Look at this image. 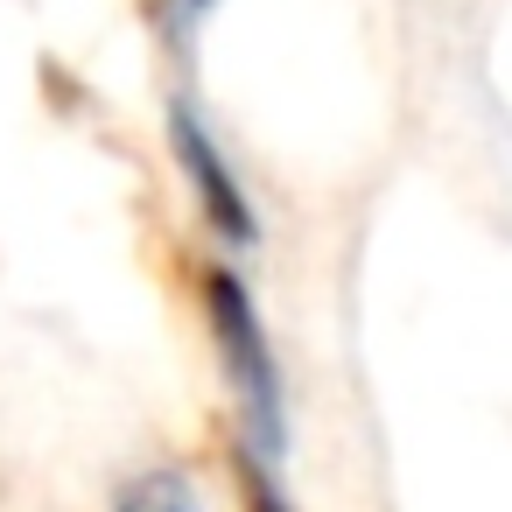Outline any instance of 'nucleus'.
Instances as JSON below:
<instances>
[{
    "instance_id": "obj_1",
    "label": "nucleus",
    "mask_w": 512,
    "mask_h": 512,
    "mask_svg": "<svg viewBox=\"0 0 512 512\" xmlns=\"http://www.w3.org/2000/svg\"><path fill=\"white\" fill-rule=\"evenodd\" d=\"M204 323H211L218 372H225V393H232V414H239V442H246L253 456L281 463V449H288L281 358H274V337H267V323H260L253 288H246L232 267H204Z\"/></svg>"
},
{
    "instance_id": "obj_2",
    "label": "nucleus",
    "mask_w": 512,
    "mask_h": 512,
    "mask_svg": "<svg viewBox=\"0 0 512 512\" xmlns=\"http://www.w3.org/2000/svg\"><path fill=\"white\" fill-rule=\"evenodd\" d=\"M169 155H176V176L190 183V204L197 218L211 225V239H225L232 253H253L260 246V211L239 183V169L225 162V148L211 141V127L197 120V106H169Z\"/></svg>"
},
{
    "instance_id": "obj_3",
    "label": "nucleus",
    "mask_w": 512,
    "mask_h": 512,
    "mask_svg": "<svg viewBox=\"0 0 512 512\" xmlns=\"http://www.w3.org/2000/svg\"><path fill=\"white\" fill-rule=\"evenodd\" d=\"M113 512H204V498H197V484L176 463H155V470H134L120 484Z\"/></svg>"
},
{
    "instance_id": "obj_4",
    "label": "nucleus",
    "mask_w": 512,
    "mask_h": 512,
    "mask_svg": "<svg viewBox=\"0 0 512 512\" xmlns=\"http://www.w3.org/2000/svg\"><path fill=\"white\" fill-rule=\"evenodd\" d=\"M232 470H239V512H295L288 491H281V477H274V463L253 456L246 442L232 449Z\"/></svg>"
},
{
    "instance_id": "obj_5",
    "label": "nucleus",
    "mask_w": 512,
    "mask_h": 512,
    "mask_svg": "<svg viewBox=\"0 0 512 512\" xmlns=\"http://www.w3.org/2000/svg\"><path fill=\"white\" fill-rule=\"evenodd\" d=\"M211 8H218V0H183V15H190V22H204Z\"/></svg>"
}]
</instances>
